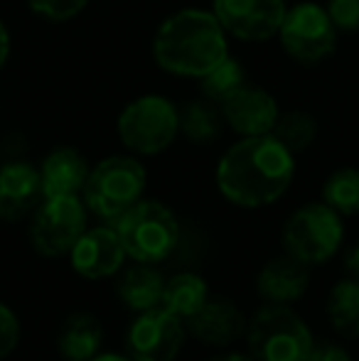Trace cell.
<instances>
[{
	"label": "cell",
	"mask_w": 359,
	"mask_h": 361,
	"mask_svg": "<svg viewBox=\"0 0 359 361\" xmlns=\"http://www.w3.org/2000/svg\"><path fill=\"white\" fill-rule=\"evenodd\" d=\"M325 10L337 30L359 32V0H327Z\"/></svg>",
	"instance_id": "obj_28"
},
{
	"label": "cell",
	"mask_w": 359,
	"mask_h": 361,
	"mask_svg": "<svg viewBox=\"0 0 359 361\" xmlns=\"http://www.w3.org/2000/svg\"><path fill=\"white\" fill-rule=\"evenodd\" d=\"M273 135L281 140L288 150L296 152L310 147V143L317 135V121L305 111H291V114H281L273 126Z\"/></svg>",
	"instance_id": "obj_25"
},
{
	"label": "cell",
	"mask_w": 359,
	"mask_h": 361,
	"mask_svg": "<svg viewBox=\"0 0 359 361\" xmlns=\"http://www.w3.org/2000/svg\"><path fill=\"white\" fill-rule=\"evenodd\" d=\"M165 281L168 278L155 268V263H135L121 273L116 293L128 310L145 312V310L160 307Z\"/></svg>",
	"instance_id": "obj_18"
},
{
	"label": "cell",
	"mask_w": 359,
	"mask_h": 361,
	"mask_svg": "<svg viewBox=\"0 0 359 361\" xmlns=\"http://www.w3.org/2000/svg\"><path fill=\"white\" fill-rule=\"evenodd\" d=\"M185 329L207 347H229L246 334V317L231 300H207L192 317L185 319Z\"/></svg>",
	"instance_id": "obj_15"
},
{
	"label": "cell",
	"mask_w": 359,
	"mask_h": 361,
	"mask_svg": "<svg viewBox=\"0 0 359 361\" xmlns=\"http://www.w3.org/2000/svg\"><path fill=\"white\" fill-rule=\"evenodd\" d=\"M212 13L226 30V35L244 42H266L278 35L286 18L283 0H214Z\"/></svg>",
	"instance_id": "obj_11"
},
{
	"label": "cell",
	"mask_w": 359,
	"mask_h": 361,
	"mask_svg": "<svg viewBox=\"0 0 359 361\" xmlns=\"http://www.w3.org/2000/svg\"><path fill=\"white\" fill-rule=\"evenodd\" d=\"M180 130L192 143H214L221 135V111L209 99H192L180 106Z\"/></svg>",
	"instance_id": "obj_21"
},
{
	"label": "cell",
	"mask_w": 359,
	"mask_h": 361,
	"mask_svg": "<svg viewBox=\"0 0 359 361\" xmlns=\"http://www.w3.org/2000/svg\"><path fill=\"white\" fill-rule=\"evenodd\" d=\"M246 344L259 361H305L315 337L291 305L266 302L246 322Z\"/></svg>",
	"instance_id": "obj_4"
},
{
	"label": "cell",
	"mask_w": 359,
	"mask_h": 361,
	"mask_svg": "<svg viewBox=\"0 0 359 361\" xmlns=\"http://www.w3.org/2000/svg\"><path fill=\"white\" fill-rule=\"evenodd\" d=\"M209 361H259V359H254L251 354L229 352V354H219V357H214V359H209Z\"/></svg>",
	"instance_id": "obj_32"
},
{
	"label": "cell",
	"mask_w": 359,
	"mask_h": 361,
	"mask_svg": "<svg viewBox=\"0 0 359 361\" xmlns=\"http://www.w3.org/2000/svg\"><path fill=\"white\" fill-rule=\"evenodd\" d=\"M28 3L39 18L52 20V23H67L87 8L89 0H28Z\"/></svg>",
	"instance_id": "obj_26"
},
{
	"label": "cell",
	"mask_w": 359,
	"mask_h": 361,
	"mask_svg": "<svg viewBox=\"0 0 359 361\" xmlns=\"http://www.w3.org/2000/svg\"><path fill=\"white\" fill-rule=\"evenodd\" d=\"M296 177V155L273 133L241 138L221 155L217 187L226 202L261 209L278 202Z\"/></svg>",
	"instance_id": "obj_1"
},
{
	"label": "cell",
	"mask_w": 359,
	"mask_h": 361,
	"mask_svg": "<svg viewBox=\"0 0 359 361\" xmlns=\"http://www.w3.org/2000/svg\"><path fill=\"white\" fill-rule=\"evenodd\" d=\"M104 327L89 312H74L62 324L57 337V352L64 361H91L101 352Z\"/></svg>",
	"instance_id": "obj_19"
},
{
	"label": "cell",
	"mask_w": 359,
	"mask_h": 361,
	"mask_svg": "<svg viewBox=\"0 0 359 361\" xmlns=\"http://www.w3.org/2000/svg\"><path fill=\"white\" fill-rule=\"evenodd\" d=\"M187 329L165 307L138 312L126 332V352L133 361H175L182 352Z\"/></svg>",
	"instance_id": "obj_10"
},
{
	"label": "cell",
	"mask_w": 359,
	"mask_h": 361,
	"mask_svg": "<svg viewBox=\"0 0 359 361\" xmlns=\"http://www.w3.org/2000/svg\"><path fill=\"white\" fill-rule=\"evenodd\" d=\"M200 86H202V96H205V99L221 106L231 94H236L241 86H246V72L239 64V59L224 57L214 69H209V72L202 76Z\"/></svg>",
	"instance_id": "obj_24"
},
{
	"label": "cell",
	"mask_w": 359,
	"mask_h": 361,
	"mask_svg": "<svg viewBox=\"0 0 359 361\" xmlns=\"http://www.w3.org/2000/svg\"><path fill=\"white\" fill-rule=\"evenodd\" d=\"M91 361H133L128 354H116V352H104V354H96Z\"/></svg>",
	"instance_id": "obj_33"
},
{
	"label": "cell",
	"mask_w": 359,
	"mask_h": 361,
	"mask_svg": "<svg viewBox=\"0 0 359 361\" xmlns=\"http://www.w3.org/2000/svg\"><path fill=\"white\" fill-rule=\"evenodd\" d=\"M126 258L128 256H126V248L116 233L114 224L87 228L69 251L74 273L87 278V281H104V278L121 273Z\"/></svg>",
	"instance_id": "obj_12"
},
{
	"label": "cell",
	"mask_w": 359,
	"mask_h": 361,
	"mask_svg": "<svg viewBox=\"0 0 359 361\" xmlns=\"http://www.w3.org/2000/svg\"><path fill=\"white\" fill-rule=\"evenodd\" d=\"M87 219L89 209L79 195L44 197L30 226L32 248L44 258L69 256L79 236L87 231Z\"/></svg>",
	"instance_id": "obj_8"
},
{
	"label": "cell",
	"mask_w": 359,
	"mask_h": 361,
	"mask_svg": "<svg viewBox=\"0 0 359 361\" xmlns=\"http://www.w3.org/2000/svg\"><path fill=\"white\" fill-rule=\"evenodd\" d=\"M327 317L337 334L347 339H359V281L335 283L327 295Z\"/></svg>",
	"instance_id": "obj_22"
},
{
	"label": "cell",
	"mask_w": 359,
	"mask_h": 361,
	"mask_svg": "<svg viewBox=\"0 0 359 361\" xmlns=\"http://www.w3.org/2000/svg\"><path fill=\"white\" fill-rule=\"evenodd\" d=\"M345 271H347V276H350V278L359 281V241L345 253Z\"/></svg>",
	"instance_id": "obj_30"
},
{
	"label": "cell",
	"mask_w": 359,
	"mask_h": 361,
	"mask_svg": "<svg viewBox=\"0 0 359 361\" xmlns=\"http://www.w3.org/2000/svg\"><path fill=\"white\" fill-rule=\"evenodd\" d=\"M89 162L77 147H54L39 165L42 175V190L44 197H69L82 195L84 185L89 180Z\"/></svg>",
	"instance_id": "obj_17"
},
{
	"label": "cell",
	"mask_w": 359,
	"mask_h": 361,
	"mask_svg": "<svg viewBox=\"0 0 359 361\" xmlns=\"http://www.w3.org/2000/svg\"><path fill=\"white\" fill-rule=\"evenodd\" d=\"M20 344V319L5 302H0V361L8 359Z\"/></svg>",
	"instance_id": "obj_27"
},
{
	"label": "cell",
	"mask_w": 359,
	"mask_h": 361,
	"mask_svg": "<svg viewBox=\"0 0 359 361\" xmlns=\"http://www.w3.org/2000/svg\"><path fill=\"white\" fill-rule=\"evenodd\" d=\"M322 202L337 212L340 216L359 214V170L357 167H342L335 170L325 180L322 187Z\"/></svg>",
	"instance_id": "obj_23"
},
{
	"label": "cell",
	"mask_w": 359,
	"mask_h": 361,
	"mask_svg": "<svg viewBox=\"0 0 359 361\" xmlns=\"http://www.w3.org/2000/svg\"><path fill=\"white\" fill-rule=\"evenodd\" d=\"M305 361H355V359H352V354L345 347H337L332 342H322L310 349Z\"/></svg>",
	"instance_id": "obj_29"
},
{
	"label": "cell",
	"mask_w": 359,
	"mask_h": 361,
	"mask_svg": "<svg viewBox=\"0 0 359 361\" xmlns=\"http://www.w3.org/2000/svg\"><path fill=\"white\" fill-rule=\"evenodd\" d=\"M207 300H209V286H207L205 278L197 276V273H178V276L165 281L160 307H165L185 322Z\"/></svg>",
	"instance_id": "obj_20"
},
{
	"label": "cell",
	"mask_w": 359,
	"mask_h": 361,
	"mask_svg": "<svg viewBox=\"0 0 359 361\" xmlns=\"http://www.w3.org/2000/svg\"><path fill=\"white\" fill-rule=\"evenodd\" d=\"M44 200L39 167L25 160L0 165V219L20 221L35 214Z\"/></svg>",
	"instance_id": "obj_13"
},
{
	"label": "cell",
	"mask_w": 359,
	"mask_h": 361,
	"mask_svg": "<svg viewBox=\"0 0 359 361\" xmlns=\"http://www.w3.org/2000/svg\"><path fill=\"white\" fill-rule=\"evenodd\" d=\"M8 57H10V32H8V27H5L3 20H0V69L5 67Z\"/></svg>",
	"instance_id": "obj_31"
},
{
	"label": "cell",
	"mask_w": 359,
	"mask_h": 361,
	"mask_svg": "<svg viewBox=\"0 0 359 361\" xmlns=\"http://www.w3.org/2000/svg\"><path fill=\"white\" fill-rule=\"evenodd\" d=\"M126 256L135 263H163L180 243V221L158 200H140L114 221Z\"/></svg>",
	"instance_id": "obj_5"
},
{
	"label": "cell",
	"mask_w": 359,
	"mask_h": 361,
	"mask_svg": "<svg viewBox=\"0 0 359 361\" xmlns=\"http://www.w3.org/2000/svg\"><path fill=\"white\" fill-rule=\"evenodd\" d=\"M281 44L296 62L317 64L337 47V27L325 8L317 3H298L286 10L278 30Z\"/></svg>",
	"instance_id": "obj_9"
},
{
	"label": "cell",
	"mask_w": 359,
	"mask_h": 361,
	"mask_svg": "<svg viewBox=\"0 0 359 361\" xmlns=\"http://www.w3.org/2000/svg\"><path fill=\"white\" fill-rule=\"evenodd\" d=\"M310 286V273L308 266L286 253L283 258H273L261 268L256 278V293L266 302L276 305H293L308 293Z\"/></svg>",
	"instance_id": "obj_16"
},
{
	"label": "cell",
	"mask_w": 359,
	"mask_h": 361,
	"mask_svg": "<svg viewBox=\"0 0 359 361\" xmlns=\"http://www.w3.org/2000/svg\"><path fill=\"white\" fill-rule=\"evenodd\" d=\"M224 57H229L226 30L207 10H180L155 32L153 59L168 74L202 79Z\"/></svg>",
	"instance_id": "obj_2"
},
{
	"label": "cell",
	"mask_w": 359,
	"mask_h": 361,
	"mask_svg": "<svg viewBox=\"0 0 359 361\" xmlns=\"http://www.w3.org/2000/svg\"><path fill=\"white\" fill-rule=\"evenodd\" d=\"M145 185L148 175L140 160L130 155H111L91 167L82 200L91 214L114 224L143 200Z\"/></svg>",
	"instance_id": "obj_3"
},
{
	"label": "cell",
	"mask_w": 359,
	"mask_h": 361,
	"mask_svg": "<svg viewBox=\"0 0 359 361\" xmlns=\"http://www.w3.org/2000/svg\"><path fill=\"white\" fill-rule=\"evenodd\" d=\"M121 143L135 155H160L180 133V111L160 94H145L130 101L118 116Z\"/></svg>",
	"instance_id": "obj_6"
},
{
	"label": "cell",
	"mask_w": 359,
	"mask_h": 361,
	"mask_svg": "<svg viewBox=\"0 0 359 361\" xmlns=\"http://www.w3.org/2000/svg\"><path fill=\"white\" fill-rule=\"evenodd\" d=\"M345 241L342 216L325 202H310L293 212L283 228V248L291 258L317 266L327 263Z\"/></svg>",
	"instance_id": "obj_7"
},
{
	"label": "cell",
	"mask_w": 359,
	"mask_h": 361,
	"mask_svg": "<svg viewBox=\"0 0 359 361\" xmlns=\"http://www.w3.org/2000/svg\"><path fill=\"white\" fill-rule=\"evenodd\" d=\"M219 111L224 123L241 138L273 133V126L281 116L276 99L269 91L256 89V86H241L219 106Z\"/></svg>",
	"instance_id": "obj_14"
}]
</instances>
